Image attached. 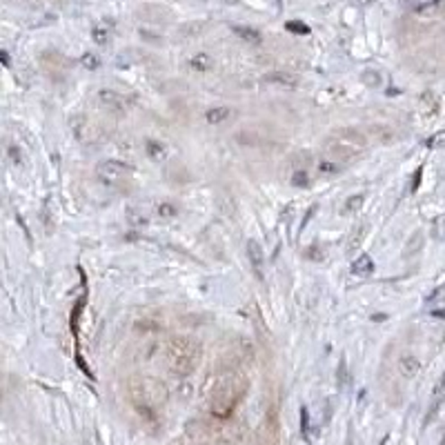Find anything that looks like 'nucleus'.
<instances>
[{"instance_id": "5", "label": "nucleus", "mask_w": 445, "mask_h": 445, "mask_svg": "<svg viewBox=\"0 0 445 445\" xmlns=\"http://www.w3.org/2000/svg\"><path fill=\"white\" fill-rule=\"evenodd\" d=\"M374 272V263L369 259V254H361L354 263H352V274L356 277H369Z\"/></svg>"}, {"instance_id": "24", "label": "nucleus", "mask_w": 445, "mask_h": 445, "mask_svg": "<svg viewBox=\"0 0 445 445\" xmlns=\"http://www.w3.org/2000/svg\"><path fill=\"white\" fill-rule=\"evenodd\" d=\"M292 31H301V34H307V27H301V25H290Z\"/></svg>"}, {"instance_id": "3", "label": "nucleus", "mask_w": 445, "mask_h": 445, "mask_svg": "<svg viewBox=\"0 0 445 445\" xmlns=\"http://www.w3.org/2000/svg\"><path fill=\"white\" fill-rule=\"evenodd\" d=\"M247 259L254 268V274H256L259 279H263V263H265V254H263V247L259 245V241H250L247 243Z\"/></svg>"}, {"instance_id": "6", "label": "nucleus", "mask_w": 445, "mask_h": 445, "mask_svg": "<svg viewBox=\"0 0 445 445\" xmlns=\"http://www.w3.org/2000/svg\"><path fill=\"white\" fill-rule=\"evenodd\" d=\"M98 98H101L103 105H107V107H110L112 112H123V110H125V103L121 101L119 94H114V91L103 89V91L98 94Z\"/></svg>"}, {"instance_id": "2", "label": "nucleus", "mask_w": 445, "mask_h": 445, "mask_svg": "<svg viewBox=\"0 0 445 445\" xmlns=\"http://www.w3.org/2000/svg\"><path fill=\"white\" fill-rule=\"evenodd\" d=\"M98 178L105 183V185H121L125 183L127 174H130V169H127L123 163H116V161H105L98 165L96 169Z\"/></svg>"}, {"instance_id": "16", "label": "nucleus", "mask_w": 445, "mask_h": 445, "mask_svg": "<svg viewBox=\"0 0 445 445\" xmlns=\"http://www.w3.org/2000/svg\"><path fill=\"white\" fill-rule=\"evenodd\" d=\"M363 80H365L367 87H378V85H381V76H378L376 71H365L363 73Z\"/></svg>"}, {"instance_id": "14", "label": "nucleus", "mask_w": 445, "mask_h": 445, "mask_svg": "<svg viewBox=\"0 0 445 445\" xmlns=\"http://www.w3.org/2000/svg\"><path fill=\"white\" fill-rule=\"evenodd\" d=\"M292 183L296 187H307V185H310V176H307V172H301V169H299V172L292 174Z\"/></svg>"}, {"instance_id": "18", "label": "nucleus", "mask_w": 445, "mask_h": 445, "mask_svg": "<svg viewBox=\"0 0 445 445\" xmlns=\"http://www.w3.org/2000/svg\"><path fill=\"white\" fill-rule=\"evenodd\" d=\"M158 214H161L163 218H174L176 216V207L169 205V203H163L161 207H158Z\"/></svg>"}, {"instance_id": "19", "label": "nucleus", "mask_w": 445, "mask_h": 445, "mask_svg": "<svg viewBox=\"0 0 445 445\" xmlns=\"http://www.w3.org/2000/svg\"><path fill=\"white\" fill-rule=\"evenodd\" d=\"M192 67H196V69H200V71H205L207 67H209V60H207V56H196L194 60H192Z\"/></svg>"}, {"instance_id": "21", "label": "nucleus", "mask_w": 445, "mask_h": 445, "mask_svg": "<svg viewBox=\"0 0 445 445\" xmlns=\"http://www.w3.org/2000/svg\"><path fill=\"white\" fill-rule=\"evenodd\" d=\"M82 65L87 67V69H96L98 67V60L87 54V56H82Z\"/></svg>"}, {"instance_id": "22", "label": "nucleus", "mask_w": 445, "mask_h": 445, "mask_svg": "<svg viewBox=\"0 0 445 445\" xmlns=\"http://www.w3.org/2000/svg\"><path fill=\"white\" fill-rule=\"evenodd\" d=\"M94 38H96V42H107V38H110V34L107 31H103V29H94Z\"/></svg>"}, {"instance_id": "17", "label": "nucleus", "mask_w": 445, "mask_h": 445, "mask_svg": "<svg viewBox=\"0 0 445 445\" xmlns=\"http://www.w3.org/2000/svg\"><path fill=\"white\" fill-rule=\"evenodd\" d=\"M301 428H303L305 439H310V415H307L305 408L301 410Z\"/></svg>"}, {"instance_id": "12", "label": "nucleus", "mask_w": 445, "mask_h": 445, "mask_svg": "<svg viewBox=\"0 0 445 445\" xmlns=\"http://www.w3.org/2000/svg\"><path fill=\"white\" fill-rule=\"evenodd\" d=\"M319 172L321 174H338V172H341V163L330 161V158H327V161L319 163Z\"/></svg>"}, {"instance_id": "1", "label": "nucleus", "mask_w": 445, "mask_h": 445, "mask_svg": "<svg viewBox=\"0 0 445 445\" xmlns=\"http://www.w3.org/2000/svg\"><path fill=\"white\" fill-rule=\"evenodd\" d=\"M363 147H365V139L361 134L343 130V132H338L336 136H332V139L327 141L325 154L330 156V161L341 163V161H349V158H354L358 152H363Z\"/></svg>"}, {"instance_id": "15", "label": "nucleus", "mask_w": 445, "mask_h": 445, "mask_svg": "<svg viewBox=\"0 0 445 445\" xmlns=\"http://www.w3.org/2000/svg\"><path fill=\"white\" fill-rule=\"evenodd\" d=\"M234 31H236V34H238L241 38H245V40H252V42H259V40H261V38H259V34H256V31H254V29H245V27H236Z\"/></svg>"}, {"instance_id": "20", "label": "nucleus", "mask_w": 445, "mask_h": 445, "mask_svg": "<svg viewBox=\"0 0 445 445\" xmlns=\"http://www.w3.org/2000/svg\"><path fill=\"white\" fill-rule=\"evenodd\" d=\"M9 156H12V161L16 165H23V154H20V150H16V145H9Z\"/></svg>"}, {"instance_id": "23", "label": "nucleus", "mask_w": 445, "mask_h": 445, "mask_svg": "<svg viewBox=\"0 0 445 445\" xmlns=\"http://www.w3.org/2000/svg\"><path fill=\"white\" fill-rule=\"evenodd\" d=\"M270 80H274V82H281V85H294V80L283 78V73H274V76H270Z\"/></svg>"}, {"instance_id": "25", "label": "nucleus", "mask_w": 445, "mask_h": 445, "mask_svg": "<svg viewBox=\"0 0 445 445\" xmlns=\"http://www.w3.org/2000/svg\"><path fill=\"white\" fill-rule=\"evenodd\" d=\"M421 172H423V169H419V172H417V176H415V189L419 187V181H421Z\"/></svg>"}, {"instance_id": "10", "label": "nucleus", "mask_w": 445, "mask_h": 445, "mask_svg": "<svg viewBox=\"0 0 445 445\" xmlns=\"http://www.w3.org/2000/svg\"><path fill=\"white\" fill-rule=\"evenodd\" d=\"M229 112H232V110H227V107H216V110H209V112H207V123H211V125H218V123H222L225 119H229Z\"/></svg>"}, {"instance_id": "8", "label": "nucleus", "mask_w": 445, "mask_h": 445, "mask_svg": "<svg viewBox=\"0 0 445 445\" xmlns=\"http://www.w3.org/2000/svg\"><path fill=\"white\" fill-rule=\"evenodd\" d=\"M363 194H356V196H349L345 203H343V207H341V214H345V216H352V214H356L358 209L363 207Z\"/></svg>"}, {"instance_id": "11", "label": "nucleus", "mask_w": 445, "mask_h": 445, "mask_svg": "<svg viewBox=\"0 0 445 445\" xmlns=\"http://www.w3.org/2000/svg\"><path fill=\"white\" fill-rule=\"evenodd\" d=\"M145 152H147V156L152 158V161H161V158L165 156V147L161 143H156V141H150V143H147V147H145Z\"/></svg>"}, {"instance_id": "7", "label": "nucleus", "mask_w": 445, "mask_h": 445, "mask_svg": "<svg viewBox=\"0 0 445 445\" xmlns=\"http://www.w3.org/2000/svg\"><path fill=\"white\" fill-rule=\"evenodd\" d=\"M399 369H401V374H403L405 378H412L419 372V361L415 356H403L399 361Z\"/></svg>"}, {"instance_id": "4", "label": "nucleus", "mask_w": 445, "mask_h": 445, "mask_svg": "<svg viewBox=\"0 0 445 445\" xmlns=\"http://www.w3.org/2000/svg\"><path fill=\"white\" fill-rule=\"evenodd\" d=\"M443 401H445V374L441 376V381L437 383V387H434V392H432V405H430V412H428V423L434 419V415L439 412V408L443 405Z\"/></svg>"}, {"instance_id": "9", "label": "nucleus", "mask_w": 445, "mask_h": 445, "mask_svg": "<svg viewBox=\"0 0 445 445\" xmlns=\"http://www.w3.org/2000/svg\"><path fill=\"white\" fill-rule=\"evenodd\" d=\"M336 385H338V390H345L349 385V369H347L345 356H341V361H338V367H336Z\"/></svg>"}, {"instance_id": "13", "label": "nucleus", "mask_w": 445, "mask_h": 445, "mask_svg": "<svg viewBox=\"0 0 445 445\" xmlns=\"http://www.w3.org/2000/svg\"><path fill=\"white\" fill-rule=\"evenodd\" d=\"M426 145L430 147V150H443L445 147V132H437L434 136H430V139L426 141Z\"/></svg>"}]
</instances>
